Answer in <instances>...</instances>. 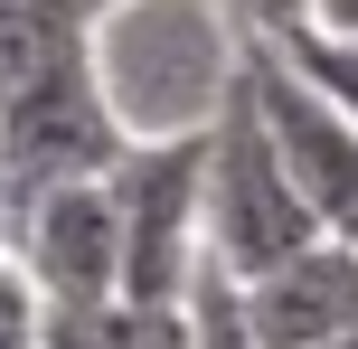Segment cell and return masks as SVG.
I'll use <instances>...</instances> for the list:
<instances>
[{
  "label": "cell",
  "mask_w": 358,
  "mask_h": 349,
  "mask_svg": "<svg viewBox=\"0 0 358 349\" xmlns=\"http://www.w3.org/2000/svg\"><path fill=\"white\" fill-rule=\"evenodd\" d=\"M321 227H311V208L292 199L283 161H273L264 123H255L245 85H217L208 104V180H198V255L217 264V274L255 283L264 264H283L292 245H311Z\"/></svg>",
  "instance_id": "1"
},
{
  "label": "cell",
  "mask_w": 358,
  "mask_h": 349,
  "mask_svg": "<svg viewBox=\"0 0 358 349\" xmlns=\"http://www.w3.org/2000/svg\"><path fill=\"white\" fill-rule=\"evenodd\" d=\"M198 180H208V113L189 123H151L113 151L104 199H113V245H123L132 302H179V283L198 274Z\"/></svg>",
  "instance_id": "2"
},
{
  "label": "cell",
  "mask_w": 358,
  "mask_h": 349,
  "mask_svg": "<svg viewBox=\"0 0 358 349\" xmlns=\"http://www.w3.org/2000/svg\"><path fill=\"white\" fill-rule=\"evenodd\" d=\"M123 142H132V123L113 104V76H104L94 38L48 57L38 76H19L0 94V180H10V199L66 189V180H104Z\"/></svg>",
  "instance_id": "3"
},
{
  "label": "cell",
  "mask_w": 358,
  "mask_h": 349,
  "mask_svg": "<svg viewBox=\"0 0 358 349\" xmlns=\"http://www.w3.org/2000/svg\"><path fill=\"white\" fill-rule=\"evenodd\" d=\"M236 85H245L255 123H264L273 161H283L292 199L311 208V227L340 236V245H358V123H349V113H330L321 94H311L302 76L264 48V38L236 48Z\"/></svg>",
  "instance_id": "4"
},
{
  "label": "cell",
  "mask_w": 358,
  "mask_h": 349,
  "mask_svg": "<svg viewBox=\"0 0 358 349\" xmlns=\"http://www.w3.org/2000/svg\"><path fill=\"white\" fill-rule=\"evenodd\" d=\"M10 264L38 283V302H104L123 283V245H113V199L104 180H66V189H29L10 218Z\"/></svg>",
  "instance_id": "5"
},
{
  "label": "cell",
  "mask_w": 358,
  "mask_h": 349,
  "mask_svg": "<svg viewBox=\"0 0 358 349\" xmlns=\"http://www.w3.org/2000/svg\"><path fill=\"white\" fill-rule=\"evenodd\" d=\"M236 293H245V321L264 349H321V340L358 331V245L311 236L283 264H264L255 283H236Z\"/></svg>",
  "instance_id": "6"
},
{
  "label": "cell",
  "mask_w": 358,
  "mask_h": 349,
  "mask_svg": "<svg viewBox=\"0 0 358 349\" xmlns=\"http://www.w3.org/2000/svg\"><path fill=\"white\" fill-rule=\"evenodd\" d=\"M38 349H189V312L179 302H132V293L57 302L38 321Z\"/></svg>",
  "instance_id": "7"
},
{
  "label": "cell",
  "mask_w": 358,
  "mask_h": 349,
  "mask_svg": "<svg viewBox=\"0 0 358 349\" xmlns=\"http://www.w3.org/2000/svg\"><path fill=\"white\" fill-rule=\"evenodd\" d=\"M273 57H283L292 76H302L311 94H321L330 113H349L358 123V38H330V29H292V38H264Z\"/></svg>",
  "instance_id": "8"
},
{
  "label": "cell",
  "mask_w": 358,
  "mask_h": 349,
  "mask_svg": "<svg viewBox=\"0 0 358 349\" xmlns=\"http://www.w3.org/2000/svg\"><path fill=\"white\" fill-rule=\"evenodd\" d=\"M85 38H94V19H76V10H0V94L19 76H38L48 57L85 48Z\"/></svg>",
  "instance_id": "9"
},
{
  "label": "cell",
  "mask_w": 358,
  "mask_h": 349,
  "mask_svg": "<svg viewBox=\"0 0 358 349\" xmlns=\"http://www.w3.org/2000/svg\"><path fill=\"white\" fill-rule=\"evenodd\" d=\"M38 321H48V302H38V283L19 274L10 255H0V349H38Z\"/></svg>",
  "instance_id": "10"
},
{
  "label": "cell",
  "mask_w": 358,
  "mask_h": 349,
  "mask_svg": "<svg viewBox=\"0 0 358 349\" xmlns=\"http://www.w3.org/2000/svg\"><path fill=\"white\" fill-rule=\"evenodd\" d=\"M217 10H227L236 38H292L311 19V0H217Z\"/></svg>",
  "instance_id": "11"
},
{
  "label": "cell",
  "mask_w": 358,
  "mask_h": 349,
  "mask_svg": "<svg viewBox=\"0 0 358 349\" xmlns=\"http://www.w3.org/2000/svg\"><path fill=\"white\" fill-rule=\"evenodd\" d=\"M302 29H330V38H358V0H311Z\"/></svg>",
  "instance_id": "12"
},
{
  "label": "cell",
  "mask_w": 358,
  "mask_h": 349,
  "mask_svg": "<svg viewBox=\"0 0 358 349\" xmlns=\"http://www.w3.org/2000/svg\"><path fill=\"white\" fill-rule=\"evenodd\" d=\"M123 10H142V0H85V19L104 29V19H123Z\"/></svg>",
  "instance_id": "13"
},
{
  "label": "cell",
  "mask_w": 358,
  "mask_h": 349,
  "mask_svg": "<svg viewBox=\"0 0 358 349\" xmlns=\"http://www.w3.org/2000/svg\"><path fill=\"white\" fill-rule=\"evenodd\" d=\"M10 218H19V199H10V180H0V255H10Z\"/></svg>",
  "instance_id": "14"
},
{
  "label": "cell",
  "mask_w": 358,
  "mask_h": 349,
  "mask_svg": "<svg viewBox=\"0 0 358 349\" xmlns=\"http://www.w3.org/2000/svg\"><path fill=\"white\" fill-rule=\"evenodd\" d=\"M321 349H358V331H340V340H321Z\"/></svg>",
  "instance_id": "15"
}]
</instances>
